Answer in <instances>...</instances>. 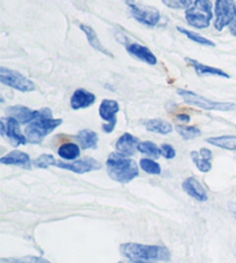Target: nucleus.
<instances>
[{"label":"nucleus","mask_w":236,"mask_h":263,"mask_svg":"<svg viewBox=\"0 0 236 263\" xmlns=\"http://www.w3.org/2000/svg\"><path fill=\"white\" fill-rule=\"evenodd\" d=\"M126 50L127 52L133 55V57H135L136 59H139L145 64H149V65L157 64V57L152 53V51L144 45H141L137 43H126Z\"/></svg>","instance_id":"nucleus-12"},{"label":"nucleus","mask_w":236,"mask_h":263,"mask_svg":"<svg viewBox=\"0 0 236 263\" xmlns=\"http://www.w3.org/2000/svg\"><path fill=\"white\" fill-rule=\"evenodd\" d=\"M53 156L52 155H41L38 158L34 161V165L38 168H47L51 166V161Z\"/></svg>","instance_id":"nucleus-31"},{"label":"nucleus","mask_w":236,"mask_h":263,"mask_svg":"<svg viewBox=\"0 0 236 263\" xmlns=\"http://www.w3.org/2000/svg\"><path fill=\"white\" fill-rule=\"evenodd\" d=\"M121 254L131 261L157 262L168 261L171 253L168 248L160 245H142L136 242L122 243L120 246Z\"/></svg>","instance_id":"nucleus-1"},{"label":"nucleus","mask_w":236,"mask_h":263,"mask_svg":"<svg viewBox=\"0 0 236 263\" xmlns=\"http://www.w3.org/2000/svg\"><path fill=\"white\" fill-rule=\"evenodd\" d=\"M144 125H145V128L148 130L153 132V133L162 134V135H167L173 132L172 125L162 119H151L146 121Z\"/></svg>","instance_id":"nucleus-23"},{"label":"nucleus","mask_w":236,"mask_h":263,"mask_svg":"<svg viewBox=\"0 0 236 263\" xmlns=\"http://www.w3.org/2000/svg\"><path fill=\"white\" fill-rule=\"evenodd\" d=\"M137 150L140 153L146 155L151 158H159L162 156V149L158 148L153 142L151 141H144V142H140L137 145Z\"/></svg>","instance_id":"nucleus-25"},{"label":"nucleus","mask_w":236,"mask_h":263,"mask_svg":"<svg viewBox=\"0 0 236 263\" xmlns=\"http://www.w3.org/2000/svg\"><path fill=\"white\" fill-rule=\"evenodd\" d=\"M127 3H131V0H127Z\"/></svg>","instance_id":"nucleus-36"},{"label":"nucleus","mask_w":236,"mask_h":263,"mask_svg":"<svg viewBox=\"0 0 236 263\" xmlns=\"http://www.w3.org/2000/svg\"><path fill=\"white\" fill-rule=\"evenodd\" d=\"M176 118L180 121H182V123H189V120H190V117L187 115H179Z\"/></svg>","instance_id":"nucleus-34"},{"label":"nucleus","mask_w":236,"mask_h":263,"mask_svg":"<svg viewBox=\"0 0 236 263\" xmlns=\"http://www.w3.org/2000/svg\"><path fill=\"white\" fill-rule=\"evenodd\" d=\"M213 5L210 0H195L188 9H186V20L193 28L205 29L210 27V23L213 17L212 13Z\"/></svg>","instance_id":"nucleus-4"},{"label":"nucleus","mask_w":236,"mask_h":263,"mask_svg":"<svg viewBox=\"0 0 236 263\" xmlns=\"http://www.w3.org/2000/svg\"><path fill=\"white\" fill-rule=\"evenodd\" d=\"M7 114L9 117H13L14 119H16L20 124L28 125L38 116V111H34L23 105H14L8 107Z\"/></svg>","instance_id":"nucleus-16"},{"label":"nucleus","mask_w":236,"mask_h":263,"mask_svg":"<svg viewBox=\"0 0 236 263\" xmlns=\"http://www.w3.org/2000/svg\"><path fill=\"white\" fill-rule=\"evenodd\" d=\"M190 156L192 162L195 163V165L201 172H209L212 168V164L210 162L212 158V153L209 149L202 148L200 150V153L191 152Z\"/></svg>","instance_id":"nucleus-19"},{"label":"nucleus","mask_w":236,"mask_h":263,"mask_svg":"<svg viewBox=\"0 0 236 263\" xmlns=\"http://www.w3.org/2000/svg\"><path fill=\"white\" fill-rule=\"evenodd\" d=\"M160 149H162V155L166 159H172L175 157L176 152L171 144H163L162 147H160Z\"/></svg>","instance_id":"nucleus-32"},{"label":"nucleus","mask_w":236,"mask_h":263,"mask_svg":"<svg viewBox=\"0 0 236 263\" xmlns=\"http://www.w3.org/2000/svg\"><path fill=\"white\" fill-rule=\"evenodd\" d=\"M96 102V96L92 92L86 90V89H76L70 97V106L74 110L86 109L92 105Z\"/></svg>","instance_id":"nucleus-13"},{"label":"nucleus","mask_w":236,"mask_h":263,"mask_svg":"<svg viewBox=\"0 0 236 263\" xmlns=\"http://www.w3.org/2000/svg\"><path fill=\"white\" fill-rule=\"evenodd\" d=\"M3 263H51L43 257L37 256H23V257H11V259H2Z\"/></svg>","instance_id":"nucleus-29"},{"label":"nucleus","mask_w":236,"mask_h":263,"mask_svg":"<svg viewBox=\"0 0 236 263\" xmlns=\"http://www.w3.org/2000/svg\"><path fill=\"white\" fill-rule=\"evenodd\" d=\"M107 175L114 181L127 184L139 177V165L134 159L121 155L119 153H112L106 161Z\"/></svg>","instance_id":"nucleus-2"},{"label":"nucleus","mask_w":236,"mask_h":263,"mask_svg":"<svg viewBox=\"0 0 236 263\" xmlns=\"http://www.w3.org/2000/svg\"><path fill=\"white\" fill-rule=\"evenodd\" d=\"M162 2L172 9H188L193 4L192 0H162Z\"/></svg>","instance_id":"nucleus-30"},{"label":"nucleus","mask_w":236,"mask_h":263,"mask_svg":"<svg viewBox=\"0 0 236 263\" xmlns=\"http://www.w3.org/2000/svg\"><path fill=\"white\" fill-rule=\"evenodd\" d=\"M77 142L82 149H96L98 143V135L91 129L80 130L76 135Z\"/></svg>","instance_id":"nucleus-21"},{"label":"nucleus","mask_w":236,"mask_h":263,"mask_svg":"<svg viewBox=\"0 0 236 263\" xmlns=\"http://www.w3.org/2000/svg\"><path fill=\"white\" fill-rule=\"evenodd\" d=\"M0 82L21 92H29L35 90L36 88L35 83L26 78L25 75L16 72V70L4 67V66L0 67Z\"/></svg>","instance_id":"nucleus-6"},{"label":"nucleus","mask_w":236,"mask_h":263,"mask_svg":"<svg viewBox=\"0 0 236 263\" xmlns=\"http://www.w3.org/2000/svg\"><path fill=\"white\" fill-rule=\"evenodd\" d=\"M63 124L61 119H54L52 117L50 109L38 110V116L27 125L25 134L28 142L32 144H38L43 141L47 135L52 133L56 127Z\"/></svg>","instance_id":"nucleus-3"},{"label":"nucleus","mask_w":236,"mask_h":263,"mask_svg":"<svg viewBox=\"0 0 236 263\" xmlns=\"http://www.w3.org/2000/svg\"><path fill=\"white\" fill-rule=\"evenodd\" d=\"M229 31H230V34L236 37V17L234 18L233 22L229 25Z\"/></svg>","instance_id":"nucleus-33"},{"label":"nucleus","mask_w":236,"mask_h":263,"mask_svg":"<svg viewBox=\"0 0 236 263\" xmlns=\"http://www.w3.org/2000/svg\"><path fill=\"white\" fill-rule=\"evenodd\" d=\"M58 155L63 159H66V161H74V159L78 158L80 155H81V150H80L77 144L65 143L59 147Z\"/></svg>","instance_id":"nucleus-24"},{"label":"nucleus","mask_w":236,"mask_h":263,"mask_svg":"<svg viewBox=\"0 0 236 263\" xmlns=\"http://www.w3.org/2000/svg\"><path fill=\"white\" fill-rule=\"evenodd\" d=\"M119 263H157V262H145V261H131V260H128L126 262H119Z\"/></svg>","instance_id":"nucleus-35"},{"label":"nucleus","mask_w":236,"mask_h":263,"mask_svg":"<svg viewBox=\"0 0 236 263\" xmlns=\"http://www.w3.org/2000/svg\"><path fill=\"white\" fill-rule=\"evenodd\" d=\"M178 31H180L181 34L187 36L189 40H191L192 42H195V43L200 44V45H204V46H214L215 45L211 40L206 39V37L202 36L200 34H197V32H195V31L188 30V29H185V28H181V27H178Z\"/></svg>","instance_id":"nucleus-26"},{"label":"nucleus","mask_w":236,"mask_h":263,"mask_svg":"<svg viewBox=\"0 0 236 263\" xmlns=\"http://www.w3.org/2000/svg\"><path fill=\"white\" fill-rule=\"evenodd\" d=\"M206 142L214 145V147L236 152V136L234 135L214 136V138L206 139Z\"/></svg>","instance_id":"nucleus-22"},{"label":"nucleus","mask_w":236,"mask_h":263,"mask_svg":"<svg viewBox=\"0 0 236 263\" xmlns=\"http://www.w3.org/2000/svg\"><path fill=\"white\" fill-rule=\"evenodd\" d=\"M178 93L182 97L187 104H190L193 106L200 107L203 110L207 111H232L236 109V105L234 103L229 102H214L207 100L206 97H203L198 95L196 92L186 90V89H178Z\"/></svg>","instance_id":"nucleus-5"},{"label":"nucleus","mask_w":236,"mask_h":263,"mask_svg":"<svg viewBox=\"0 0 236 263\" xmlns=\"http://www.w3.org/2000/svg\"><path fill=\"white\" fill-rule=\"evenodd\" d=\"M0 163L6 164V165H16L26 168H30V157L29 155L20 152V150H13L0 158Z\"/></svg>","instance_id":"nucleus-17"},{"label":"nucleus","mask_w":236,"mask_h":263,"mask_svg":"<svg viewBox=\"0 0 236 263\" xmlns=\"http://www.w3.org/2000/svg\"><path fill=\"white\" fill-rule=\"evenodd\" d=\"M186 62L189 63V65L192 66L195 72L201 75V77H205V75H211V77H220V78H226L229 79V74L224 72L223 69L220 68H215V67H211V66H207L205 64H202L200 62H197L196 59H191V58H186Z\"/></svg>","instance_id":"nucleus-18"},{"label":"nucleus","mask_w":236,"mask_h":263,"mask_svg":"<svg viewBox=\"0 0 236 263\" xmlns=\"http://www.w3.org/2000/svg\"><path fill=\"white\" fill-rule=\"evenodd\" d=\"M130 13L136 21L148 27H154L160 20V12L157 8L151 6H142L134 3L128 4Z\"/></svg>","instance_id":"nucleus-9"},{"label":"nucleus","mask_w":236,"mask_h":263,"mask_svg":"<svg viewBox=\"0 0 236 263\" xmlns=\"http://www.w3.org/2000/svg\"><path fill=\"white\" fill-rule=\"evenodd\" d=\"M139 143L140 142L137 138H135L134 135H131L129 133H125L117 139L115 143V148L117 150V153L129 157V156H133L136 150H137Z\"/></svg>","instance_id":"nucleus-15"},{"label":"nucleus","mask_w":236,"mask_h":263,"mask_svg":"<svg viewBox=\"0 0 236 263\" xmlns=\"http://www.w3.org/2000/svg\"><path fill=\"white\" fill-rule=\"evenodd\" d=\"M217 30H223L226 26H229L236 17V4L234 0H217L214 4Z\"/></svg>","instance_id":"nucleus-7"},{"label":"nucleus","mask_w":236,"mask_h":263,"mask_svg":"<svg viewBox=\"0 0 236 263\" xmlns=\"http://www.w3.org/2000/svg\"><path fill=\"white\" fill-rule=\"evenodd\" d=\"M120 111L119 103L114 100H104L99 106V116L107 124L103 125V129L106 133H111L116 125V114Z\"/></svg>","instance_id":"nucleus-11"},{"label":"nucleus","mask_w":236,"mask_h":263,"mask_svg":"<svg viewBox=\"0 0 236 263\" xmlns=\"http://www.w3.org/2000/svg\"><path fill=\"white\" fill-rule=\"evenodd\" d=\"M0 130L3 136H7L11 141L13 147H18L21 144H26L28 142L27 136L21 133L20 123L13 117L9 118H2L0 120Z\"/></svg>","instance_id":"nucleus-10"},{"label":"nucleus","mask_w":236,"mask_h":263,"mask_svg":"<svg viewBox=\"0 0 236 263\" xmlns=\"http://www.w3.org/2000/svg\"><path fill=\"white\" fill-rule=\"evenodd\" d=\"M140 166L142 170L149 173V175H160L162 173V167L159 164L150 158H142L140 161Z\"/></svg>","instance_id":"nucleus-28"},{"label":"nucleus","mask_w":236,"mask_h":263,"mask_svg":"<svg viewBox=\"0 0 236 263\" xmlns=\"http://www.w3.org/2000/svg\"><path fill=\"white\" fill-rule=\"evenodd\" d=\"M175 129H176L178 133L181 135V138L185 139V140L196 139L202 134L201 129L196 127V126H185V125L181 126V125H179V126H176Z\"/></svg>","instance_id":"nucleus-27"},{"label":"nucleus","mask_w":236,"mask_h":263,"mask_svg":"<svg viewBox=\"0 0 236 263\" xmlns=\"http://www.w3.org/2000/svg\"><path fill=\"white\" fill-rule=\"evenodd\" d=\"M51 166H56V167L64 168V170L82 175V173L99 170V168H102V164L98 161H96L94 158H84V159H80V161L67 163V162L58 161V159H55L53 157L51 161Z\"/></svg>","instance_id":"nucleus-8"},{"label":"nucleus","mask_w":236,"mask_h":263,"mask_svg":"<svg viewBox=\"0 0 236 263\" xmlns=\"http://www.w3.org/2000/svg\"><path fill=\"white\" fill-rule=\"evenodd\" d=\"M182 189L185 190V192L189 196L193 197V199L197 201L205 202L207 201V199H209L204 187H203L201 182L193 177H189L185 181H183Z\"/></svg>","instance_id":"nucleus-14"},{"label":"nucleus","mask_w":236,"mask_h":263,"mask_svg":"<svg viewBox=\"0 0 236 263\" xmlns=\"http://www.w3.org/2000/svg\"><path fill=\"white\" fill-rule=\"evenodd\" d=\"M80 29H81L84 32V35L87 36V40L89 42V44H90L94 50L98 51V52L103 53V54L107 55V57L113 58V54L105 48V46L102 44V42L99 41L96 31H94L92 27L87 26V25H80Z\"/></svg>","instance_id":"nucleus-20"}]
</instances>
